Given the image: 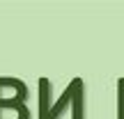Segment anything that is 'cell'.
Masks as SVG:
<instances>
[{
  "instance_id": "cell-1",
  "label": "cell",
  "mask_w": 124,
  "mask_h": 119,
  "mask_svg": "<svg viewBox=\"0 0 124 119\" xmlns=\"http://www.w3.org/2000/svg\"><path fill=\"white\" fill-rule=\"evenodd\" d=\"M39 119H62L67 110L71 119H85V85L83 78H71L67 89L53 101V85L48 78H39Z\"/></svg>"
},
{
  "instance_id": "cell-2",
  "label": "cell",
  "mask_w": 124,
  "mask_h": 119,
  "mask_svg": "<svg viewBox=\"0 0 124 119\" xmlns=\"http://www.w3.org/2000/svg\"><path fill=\"white\" fill-rule=\"evenodd\" d=\"M28 96L30 89L21 78L0 76V119H32Z\"/></svg>"
}]
</instances>
